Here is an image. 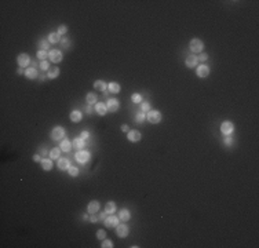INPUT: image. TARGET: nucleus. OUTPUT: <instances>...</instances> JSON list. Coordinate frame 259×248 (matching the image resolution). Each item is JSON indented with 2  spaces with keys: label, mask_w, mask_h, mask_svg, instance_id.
<instances>
[{
  "label": "nucleus",
  "mask_w": 259,
  "mask_h": 248,
  "mask_svg": "<svg viewBox=\"0 0 259 248\" xmlns=\"http://www.w3.org/2000/svg\"><path fill=\"white\" fill-rule=\"evenodd\" d=\"M146 118H148L149 123L157 124V123H160V121H161L163 116H161V113H160L159 110H149V112L146 113Z\"/></svg>",
  "instance_id": "f257e3e1"
},
{
  "label": "nucleus",
  "mask_w": 259,
  "mask_h": 248,
  "mask_svg": "<svg viewBox=\"0 0 259 248\" xmlns=\"http://www.w3.org/2000/svg\"><path fill=\"white\" fill-rule=\"evenodd\" d=\"M203 47H204V43L200 40V39H192L190 40V44H189V48L193 54H197V52H201L203 51Z\"/></svg>",
  "instance_id": "f03ea898"
},
{
  "label": "nucleus",
  "mask_w": 259,
  "mask_h": 248,
  "mask_svg": "<svg viewBox=\"0 0 259 248\" xmlns=\"http://www.w3.org/2000/svg\"><path fill=\"white\" fill-rule=\"evenodd\" d=\"M106 107H107V112H110V113H114V112H117V110H118V107H120V102H118L117 99L112 98V99H109V101H107V103H106Z\"/></svg>",
  "instance_id": "7ed1b4c3"
},
{
  "label": "nucleus",
  "mask_w": 259,
  "mask_h": 248,
  "mask_svg": "<svg viewBox=\"0 0 259 248\" xmlns=\"http://www.w3.org/2000/svg\"><path fill=\"white\" fill-rule=\"evenodd\" d=\"M233 130H234V126L231 121H223V123L220 124V131L225 135H230L231 132H233Z\"/></svg>",
  "instance_id": "20e7f679"
},
{
  "label": "nucleus",
  "mask_w": 259,
  "mask_h": 248,
  "mask_svg": "<svg viewBox=\"0 0 259 248\" xmlns=\"http://www.w3.org/2000/svg\"><path fill=\"white\" fill-rule=\"evenodd\" d=\"M48 58H50V61L58 63L62 61V52H61L59 50H51V51L48 52Z\"/></svg>",
  "instance_id": "39448f33"
},
{
  "label": "nucleus",
  "mask_w": 259,
  "mask_h": 248,
  "mask_svg": "<svg viewBox=\"0 0 259 248\" xmlns=\"http://www.w3.org/2000/svg\"><path fill=\"white\" fill-rule=\"evenodd\" d=\"M63 135H65V130H63V127H55V128H52L51 131V138L55 141L58 139H62Z\"/></svg>",
  "instance_id": "423d86ee"
},
{
  "label": "nucleus",
  "mask_w": 259,
  "mask_h": 248,
  "mask_svg": "<svg viewBox=\"0 0 259 248\" xmlns=\"http://www.w3.org/2000/svg\"><path fill=\"white\" fill-rule=\"evenodd\" d=\"M127 138H128V141H131V142H138V141L142 139V134H141L138 130H131V131H128V134H127Z\"/></svg>",
  "instance_id": "0eeeda50"
},
{
  "label": "nucleus",
  "mask_w": 259,
  "mask_h": 248,
  "mask_svg": "<svg viewBox=\"0 0 259 248\" xmlns=\"http://www.w3.org/2000/svg\"><path fill=\"white\" fill-rule=\"evenodd\" d=\"M130 229L127 225H117L116 226V233H117V236L120 237V239H124V237H127V234H128Z\"/></svg>",
  "instance_id": "6e6552de"
},
{
  "label": "nucleus",
  "mask_w": 259,
  "mask_h": 248,
  "mask_svg": "<svg viewBox=\"0 0 259 248\" xmlns=\"http://www.w3.org/2000/svg\"><path fill=\"white\" fill-rule=\"evenodd\" d=\"M103 223L107 226V227H116L118 225V218L114 216V215H110V216H106L103 219Z\"/></svg>",
  "instance_id": "1a4fd4ad"
},
{
  "label": "nucleus",
  "mask_w": 259,
  "mask_h": 248,
  "mask_svg": "<svg viewBox=\"0 0 259 248\" xmlns=\"http://www.w3.org/2000/svg\"><path fill=\"white\" fill-rule=\"evenodd\" d=\"M17 62H18V65L21 66V68H25V66L29 65L30 58L28 54H19L18 57H17Z\"/></svg>",
  "instance_id": "9d476101"
},
{
  "label": "nucleus",
  "mask_w": 259,
  "mask_h": 248,
  "mask_svg": "<svg viewBox=\"0 0 259 248\" xmlns=\"http://www.w3.org/2000/svg\"><path fill=\"white\" fill-rule=\"evenodd\" d=\"M90 153L88 152H85V150H79L76 153V160L79 163H87L88 160H90Z\"/></svg>",
  "instance_id": "9b49d317"
},
{
  "label": "nucleus",
  "mask_w": 259,
  "mask_h": 248,
  "mask_svg": "<svg viewBox=\"0 0 259 248\" xmlns=\"http://www.w3.org/2000/svg\"><path fill=\"white\" fill-rule=\"evenodd\" d=\"M209 74V68L207 65H200L197 68V76L198 77H207Z\"/></svg>",
  "instance_id": "f8f14e48"
},
{
  "label": "nucleus",
  "mask_w": 259,
  "mask_h": 248,
  "mask_svg": "<svg viewBox=\"0 0 259 248\" xmlns=\"http://www.w3.org/2000/svg\"><path fill=\"white\" fill-rule=\"evenodd\" d=\"M87 211L90 212V214H96V212L99 211V203L96 200L91 201V203L88 204V207H87Z\"/></svg>",
  "instance_id": "ddd939ff"
},
{
  "label": "nucleus",
  "mask_w": 259,
  "mask_h": 248,
  "mask_svg": "<svg viewBox=\"0 0 259 248\" xmlns=\"http://www.w3.org/2000/svg\"><path fill=\"white\" fill-rule=\"evenodd\" d=\"M197 62H198V58L196 57L194 54L189 55V57L186 58V66H187V68H194V66L197 65Z\"/></svg>",
  "instance_id": "4468645a"
},
{
  "label": "nucleus",
  "mask_w": 259,
  "mask_h": 248,
  "mask_svg": "<svg viewBox=\"0 0 259 248\" xmlns=\"http://www.w3.org/2000/svg\"><path fill=\"white\" fill-rule=\"evenodd\" d=\"M118 218H120V220H123V222H127V220H130V218H131V212H130L128 209L123 208L118 212Z\"/></svg>",
  "instance_id": "2eb2a0df"
},
{
  "label": "nucleus",
  "mask_w": 259,
  "mask_h": 248,
  "mask_svg": "<svg viewBox=\"0 0 259 248\" xmlns=\"http://www.w3.org/2000/svg\"><path fill=\"white\" fill-rule=\"evenodd\" d=\"M95 112L98 113L99 116H103V115H106V112H107L106 103H102V102H99V103H96V105H95Z\"/></svg>",
  "instance_id": "dca6fc26"
},
{
  "label": "nucleus",
  "mask_w": 259,
  "mask_h": 248,
  "mask_svg": "<svg viewBox=\"0 0 259 248\" xmlns=\"http://www.w3.org/2000/svg\"><path fill=\"white\" fill-rule=\"evenodd\" d=\"M40 164L44 171H50L52 168V160L51 159H41Z\"/></svg>",
  "instance_id": "f3484780"
},
{
  "label": "nucleus",
  "mask_w": 259,
  "mask_h": 248,
  "mask_svg": "<svg viewBox=\"0 0 259 248\" xmlns=\"http://www.w3.org/2000/svg\"><path fill=\"white\" fill-rule=\"evenodd\" d=\"M94 88H95L96 91H106V88H107V84L105 81H102V80H96L95 83H94Z\"/></svg>",
  "instance_id": "a211bd4d"
},
{
  "label": "nucleus",
  "mask_w": 259,
  "mask_h": 248,
  "mask_svg": "<svg viewBox=\"0 0 259 248\" xmlns=\"http://www.w3.org/2000/svg\"><path fill=\"white\" fill-rule=\"evenodd\" d=\"M25 76L28 77V79H36V77H37V70H36V68H28L26 70H25Z\"/></svg>",
  "instance_id": "6ab92c4d"
},
{
  "label": "nucleus",
  "mask_w": 259,
  "mask_h": 248,
  "mask_svg": "<svg viewBox=\"0 0 259 248\" xmlns=\"http://www.w3.org/2000/svg\"><path fill=\"white\" fill-rule=\"evenodd\" d=\"M81 112L80 110H73V112L70 113V120L73 121V123H79V121H81Z\"/></svg>",
  "instance_id": "aec40b11"
},
{
  "label": "nucleus",
  "mask_w": 259,
  "mask_h": 248,
  "mask_svg": "<svg viewBox=\"0 0 259 248\" xmlns=\"http://www.w3.org/2000/svg\"><path fill=\"white\" fill-rule=\"evenodd\" d=\"M72 146H73L76 150H81L83 146H84V141L81 138H74L73 142H72Z\"/></svg>",
  "instance_id": "412c9836"
},
{
  "label": "nucleus",
  "mask_w": 259,
  "mask_h": 248,
  "mask_svg": "<svg viewBox=\"0 0 259 248\" xmlns=\"http://www.w3.org/2000/svg\"><path fill=\"white\" fill-rule=\"evenodd\" d=\"M69 167H70V164H69L68 159H59V160H58V168H59L61 171L68 170Z\"/></svg>",
  "instance_id": "4be33fe9"
},
{
  "label": "nucleus",
  "mask_w": 259,
  "mask_h": 248,
  "mask_svg": "<svg viewBox=\"0 0 259 248\" xmlns=\"http://www.w3.org/2000/svg\"><path fill=\"white\" fill-rule=\"evenodd\" d=\"M47 76L50 77V79H55V77L59 76V68H57V66H52L51 69H48V72H47Z\"/></svg>",
  "instance_id": "5701e85b"
},
{
  "label": "nucleus",
  "mask_w": 259,
  "mask_h": 248,
  "mask_svg": "<svg viewBox=\"0 0 259 248\" xmlns=\"http://www.w3.org/2000/svg\"><path fill=\"white\" fill-rule=\"evenodd\" d=\"M61 40V35L58 32H51L48 35V41L50 43H58Z\"/></svg>",
  "instance_id": "b1692460"
},
{
  "label": "nucleus",
  "mask_w": 259,
  "mask_h": 248,
  "mask_svg": "<svg viewBox=\"0 0 259 248\" xmlns=\"http://www.w3.org/2000/svg\"><path fill=\"white\" fill-rule=\"evenodd\" d=\"M107 88H109V91H110V92H113V94L120 92V90H121V87H120V84H118V83H109Z\"/></svg>",
  "instance_id": "393cba45"
},
{
  "label": "nucleus",
  "mask_w": 259,
  "mask_h": 248,
  "mask_svg": "<svg viewBox=\"0 0 259 248\" xmlns=\"http://www.w3.org/2000/svg\"><path fill=\"white\" fill-rule=\"evenodd\" d=\"M59 146H61V150H63V152H69L72 148H73V146H72V143L69 142L68 139H63L62 142H61Z\"/></svg>",
  "instance_id": "a878e982"
},
{
  "label": "nucleus",
  "mask_w": 259,
  "mask_h": 248,
  "mask_svg": "<svg viewBox=\"0 0 259 248\" xmlns=\"http://www.w3.org/2000/svg\"><path fill=\"white\" fill-rule=\"evenodd\" d=\"M85 101H87V103H88V105H94V103H96V94H94V92H88V94H87V96H85Z\"/></svg>",
  "instance_id": "bb28decb"
},
{
  "label": "nucleus",
  "mask_w": 259,
  "mask_h": 248,
  "mask_svg": "<svg viewBox=\"0 0 259 248\" xmlns=\"http://www.w3.org/2000/svg\"><path fill=\"white\" fill-rule=\"evenodd\" d=\"M105 211H106L107 214H113V212L116 211V204L113 203V201H109V203L105 205Z\"/></svg>",
  "instance_id": "cd10ccee"
},
{
  "label": "nucleus",
  "mask_w": 259,
  "mask_h": 248,
  "mask_svg": "<svg viewBox=\"0 0 259 248\" xmlns=\"http://www.w3.org/2000/svg\"><path fill=\"white\" fill-rule=\"evenodd\" d=\"M48 154H50V157H51L52 160L58 159V157H59V154H61V149H58V148H54V149H51Z\"/></svg>",
  "instance_id": "c85d7f7f"
},
{
  "label": "nucleus",
  "mask_w": 259,
  "mask_h": 248,
  "mask_svg": "<svg viewBox=\"0 0 259 248\" xmlns=\"http://www.w3.org/2000/svg\"><path fill=\"white\" fill-rule=\"evenodd\" d=\"M145 118H146V116H145V113H143V112H142V113L139 112V113H138L137 116H135V121H137L138 124H142Z\"/></svg>",
  "instance_id": "c756f323"
},
{
  "label": "nucleus",
  "mask_w": 259,
  "mask_h": 248,
  "mask_svg": "<svg viewBox=\"0 0 259 248\" xmlns=\"http://www.w3.org/2000/svg\"><path fill=\"white\" fill-rule=\"evenodd\" d=\"M68 171H69V174H70V176H77V175H79V168L74 167V165H70V167L68 168Z\"/></svg>",
  "instance_id": "7c9ffc66"
},
{
  "label": "nucleus",
  "mask_w": 259,
  "mask_h": 248,
  "mask_svg": "<svg viewBox=\"0 0 259 248\" xmlns=\"http://www.w3.org/2000/svg\"><path fill=\"white\" fill-rule=\"evenodd\" d=\"M37 58L40 61H46V58H48V54L44 50H40V51H37Z\"/></svg>",
  "instance_id": "2f4dec72"
},
{
  "label": "nucleus",
  "mask_w": 259,
  "mask_h": 248,
  "mask_svg": "<svg viewBox=\"0 0 259 248\" xmlns=\"http://www.w3.org/2000/svg\"><path fill=\"white\" fill-rule=\"evenodd\" d=\"M141 109H142L143 113H148L149 110H152L150 109V103H149V102H142V103H141Z\"/></svg>",
  "instance_id": "473e14b6"
},
{
  "label": "nucleus",
  "mask_w": 259,
  "mask_h": 248,
  "mask_svg": "<svg viewBox=\"0 0 259 248\" xmlns=\"http://www.w3.org/2000/svg\"><path fill=\"white\" fill-rule=\"evenodd\" d=\"M131 99L134 103H141V102H142V95H141V94H134V95L131 96Z\"/></svg>",
  "instance_id": "72a5a7b5"
},
{
  "label": "nucleus",
  "mask_w": 259,
  "mask_h": 248,
  "mask_svg": "<svg viewBox=\"0 0 259 248\" xmlns=\"http://www.w3.org/2000/svg\"><path fill=\"white\" fill-rule=\"evenodd\" d=\"M40 69H41V70H48V69H50L48 61H40Z\"/></svg>",
  "instance_id": "f704fd0d"
},
{
  "label": "nucleus",
  "mask_w": 259,
  "mask_h": 248,
  "mask_svg": "<svg viewBox=\"0 0 259 248\" xmlns=\"http://www.w3.org/2000/svg\"><path fill=\"white\" fill-rule=\"evenodd\" d=\"M39 46H40V48L47 50V48L50 47V41H47V40H40V41H39Z\"/></svg>",
  "instance_id": "c9c22d12"
},
{
  "label": "nucleus",
  "mask_w": 259,
  "mask_h": 248,
  "mask_svg": "<svg viewBox=\"0 0 259 248\" xmlns=\"http://www.w3.org/2000/svg\"><path fill=\"white\" fill-rule=\"evenodd\" d=\"M66 32H68V28H66L65 25H59V26H58V33H59V35H65Z\"/></svg>",
  "instance_id": "e433bc0d"
},
{
  "label": "nucleus",
  "mask_w": 259,
  "mask_h": 248,
  "mask_svg": "<svg viewBox=\"0 0 259 248\" xmlns=\"http://www.w3.org/2000/svg\"><path fill=\"white\" fill-rule=\"evenodd\" d=\"M102 247H103V248H112L113 247V242L110 241V240H105V241L102 242Z\"/></svg>",
  "instance_id": "4c0bfd02"
},
{
  "label": "nucleus",
  "mask_w": 259,
  "mask_h": 248,
  "mask_svg": "<svg viewBox=\"0 0 259 248\" xmlns=\"http://www.w3.org/2000/svg\"><path fill=\"white\" fill-rule=\"evenodd\" d=\"M105 234H106V233H105V230H102V229H101V230H98V233H96V239L103 240L105 239Z\"/></svg>",
  "instance_id": "58836bf2"
},
{
  "label": "nucleus",
  "mask_w": 259,
  "mask_h": 248,
  "mask_svg": "<svg viewBox=\"0 0 259 248\" xmlns=\"http://www.w3.org/2000/svg\"><path fill=\"white\" fill-rule=\"evenodd\" d=\"M88 135H90V134H88V131H83L81 134H80V138L84 141V139H87V138H88Z\"/></svg>",
  "instance_id": "ea45409f"
},
{
  "label": "nucleus",
  "mask_w": 259,
  "mask_h": 248,
  "mask_svg": "<svg viewBox=\"0 0 259 248\" xmlns=\"http://www.w3.org/2000/svg\"><path fill=\"white\" fill-rule=\"evenodd\" d=\"M198 59H200L201 62H205V61L208 59V54H201V55H200V58H198Z\"/></svg>",
  "instance_id": "a19ab883"
},
{
  "label": "nucleus",
  "mask_w": 259,
  "mask_h": 248,
  "mask_svg": "<svg viewBox=\"0 0 259 248\" xmlns=\"http://www.w3.org/2000/svg\"><path fill=\"white\" fill-rule=\"evenodd\" d=\"M99 219V216H96L95 214H91V218H90V220L91 222H96V220Z\"/></svg>",
  "instance_id": "79ce46f5"
},
{
  "label": "nucleus",
  "mask_w": 259,
  "mask_h": 248,
  "mask_svg": "<svg viewBox=\"0 0 259 248\" xmlns=\"http://www.w3.org/2000/svg\"><path fill=\"white\" fill-rule=\"evenodd\" d=\"M33 160H35L36 163H40L41 161V159H40V156H39V154H35V156H33Z\"/></svg>",
  "instance_id": "37998d69"
},
{
  "label": "nucleus",
  "mask_w": 259,
  "mask_h": 248,
  "mask_svg": "<svg viewBox=\"0 0 259 248\" xmlns=\"http://www.w3.org/2000/svg\"><path fill=\"white\" fill-rule=\"evenodd\" d=\"M106 215H107V212H106V211H105V212H101V215H99V219L103 220L105 218H106Z\"/></svg>",
  "instance_id": "c03bdc74"
},
{
  "label": "nucleus",
  "mask_w": 259,
  "mask_h": 248,
  "mask_svg": "<svg viewBox=\"0 0 259 248\" xmlns=\"http://www.w3.org/2000/svg\"><path fill=\"white\" fill-rule=\"evenodd\" d=\"M225 143H226V145H231V139H230V138H226Z\"/></svg>",
  "instance_id": "a18cd8bd"
},
{
  "label": "nucleus",
  "mask_w": 259,
  "mask_h": 248,
  "mask_svg": "<svg viewBox=\"0 0 259 248\" xmlns=\"http://www.w3.org/2000/svg\"><path fill=\"white\" fill-rule=\"evenodd\" d=\"M121 131H128V126H126V124L121 126Z\"/></svg>",
  "instance_id": "49530a36"
},
{
  "label": "nucleus",
  "mask_w": 259,
  "mask_h": 248,
  "mask_svg": "<svg viewBox=\"0 0 259 248\" xmlns=\"http://www.w3.org/2000/svg\"><path fill=\"white\" fill-rule=\"evenodd\" d=\"M17 73H18V74H22V73H24V70H22V69H19V68H18V69H17Z\"/></svg>",
  "instance_id": "de8ad7c7"
}]
</instances>
